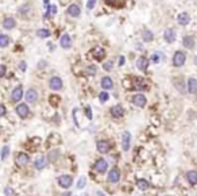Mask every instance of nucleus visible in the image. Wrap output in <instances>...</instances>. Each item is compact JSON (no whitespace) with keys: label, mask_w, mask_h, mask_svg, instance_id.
I'll return each mask as SVG.
<instances>
[{"label":"nucleus","mask_w":197,"mask_h":196,"mask_svg":"<svg viewBox=\"0 0 197 196\" xmlns=\"http://www.w3.org/2000/svg\"><path fill=\"white\" fill-rule=\"evenodd\" d=\"M185 61H186V55H185V53L182 52H175L174 55H173V65L174 66H182V65L185 64Z\"/></svg>","instance_id":"1"},{"label":"nucleus","mask_w":197,"mask_h":196,"mask_svg":"<svg viewBox=\"0 0 197 196\" xmlns=\"http://www.w3.org/2000/svg\"><path fill=\"white\" fill-rule=\"evenodd\" d=\"M57 181L62 188H70V187H72V183H73V179H72V176H69V174H62V176L58 177Z\"/></svg>","instance_id":"2"},{"label":"nucleus","mask_w":197,"mask_h":196,"mask_svg":"<svg viewBox=\"0 0 197 196\" xmlns=\"http://www.w3.org/2000/svg\"><path fill=\"white\" fill-rule=\"evenodd\" d=\"M62 85H64L62 80H61L60 77H57V76L51 77L50 81H49V87H50V89H53V91H60V89H62Z\"/></svg>","instance_id":"3"},{"label":"nucleus","mask_w":197,"mask_h":196,"mask_svg":"<svg viewBox=\"0 0 197 196\" xmlns=\"http://www.w3.org/2000/svg\"><path fill=\"white\" fill-rule=\"evenodd\" d=\"M16 114H18V115H19L22 119L27 118V116H29V114H30L29 106H27V104H24V103L18 104V106H16Z\"/></svg>","instance_id":"4"},{"label":"nucleus","mask_w":197,"mask_h":196,"mask_svg":"<svg viewBox=\"0 0 197 196\" xmlns=\"http://www.w3.org/2000/svg\"><path fill=\"white\" fill-rule=\"evenodd\" d=\"M132 103L137 107H145L147 103V99L145 95H142V93H137V95H134V97H132Z\"/></svg>","instance_id":"5"},{"label":"nucleus","mask_w":197,"mask_h":196,"mask_svg":"<svg viewBox=\"0 0 197 196\" xmlns=\"http://www.w3.org/2000/svg\"><path fill=\"white\" fill-rule=\"evenodd\" d=\"M130 145H131V134L128 131L123 133V137H122V146H123L124 151L130 150Z\"/></svg>","instance_id":"6"},{"label":"nucleus","mask_w":197,"mask_h":196,"mask_svg":"<svg viewBox=\"0 0 197 196\" xmlns=\"http://www.w3.org/2000/svg\"><path fill=\"white\" fill-rule=\"evenodd\" d=\"M68 15L72 16V18H78L80 14H81V8H80L77 4H70L69 7H68Z\"/></svg>","instance_id":"7"},{"label":"nucleus","mask_w":197,"mask_h":196,"mask_svg":"<svg viewBox=\"0 0 197 196\" xmlns=\"http://www.w3.org/2000/svg\"><path fill=\"white\" fill-rule=\"evenodd\" d=\"M22 96H23V87L18 85L11 93V100L12 102H19V100H22Z\"/></svg>","instance_id":"8"},{"label":"nucleus","mask_w":197,"mask_h":196,"mask_svg":"<svg viewBox=\"0 0 197 196\" xmlns=\"http://www.w3.org/2000/svg\"><path fill=\"white\" fill-rule=\"evenodd\" d=\"M119 179H120V170L118 168H112L108 173V180L111 183H118Z\"/></svg>","instance_id":"9"},{"label":"nucleus","mask_w":197,"mask_h":196,"mask_svg":"<svg viewBox=\"0 0 197 196\" xmlns=\"http://www.w3.org/2000/svg\"><path fill=\"white\" fill-rule=\"evenodd\" d=\"M96 148H97V151L98 153H101V154H105V153H108L109 150V143L107 141H98L96 143Z\"/></svg>","instance_id":"10"},{"label":"nucleus","mask_w":197,"mask_h":196,"mask_svg":"<svg viewBox=\"0 0 197 196\" xmlns=\"http://www.w3.org/2000/svg\"><path fill=\"white\" fill-rule=\"evenodd\" d=\"M163 38L168 43H173L175 41V31L173 29H166L163 32Z\"/></svg>","instance_id":"11"},{"label":"nucleus","mask_w":197,"mask_h":196,"mask_svg":"<svg viewBox=\"0 0 197 196\" xmlns=\"http://www.w3.org/2000/svg\"><path fill=\"white\" fill-rule=\"evenodd\" d=\"M26 100H27V103H35L37 100H38V92L35 89H29L26 92Z\"/></svg>","instance_id":"12"},{"label":"nucleus","mask_w":197,"mask_h":196,"mask_svg":"<svg viewBox=\"0 0 197 196\" xmlns=\"http://www.w3.org/2000/svg\"><path fill=\"white\" fill-rule=\"evenodd\" d=\"M60 45H61V48H64V49H70V48H72V39H70L69 34H64V35L61 37Z\"/></svg>","instance_id":"13"},{"label":"nucleus","mask_w":197,"mask_h":196,"mask_svg":"<svg viewBox=\"0 0 197 196\" xmlns=\"http://www.w3.org/2000/svg\"><path fill=\"white\" fill-rule=\"evenodd\" d=\"M95 168H96V170H97V172L103 173V172H105V170H107V168H108V164H107V161H105L104 158H98V160L96 161Z\"/></svg>","instance_id":"14"},{"label":"nucleus","mask_w":197,"mask_h":196,"mask_svg":"<svg viewBox=\"0 0 197 196\" xmlns=\"http://www.w3.org/2000/svg\"><path fill=\"white\" fill-rule=\"evenodd\" d=\"M177 20H178V24L186 26V24H189V22H191V16H189L188 12H181V14H178Z\"/></svg>","instance_id":"15"},{"label":"nucleus","mask_w":197,"mask_h":196,"mask_svg":"<svg viewBox=\"0 0 197 196\" xmlns=\"http://www.w3.org/2000/svg\"><path fill=\"white\" fill-rule=\"evenodd\" d=\"M111 115H112V118H115V119L122 118V116L124 115L123 107H122V106H114L111 108Z\"/></svg>","instance_id":"16"},{"label":"nucleus","mask_w":197,"mask_h":196,"mask_svg":"<svg viewBox=\"0 0 197 196\" xmlns=\"http://www.w3.org/2000/svg\"><path fill=\"white\" fill-rule=\"evenodd\" d=\"M137 68L139 69V71L145 72L147 68H149V60H147V58H145V57H139L137 60Z\"/></svg>","instance_id":"17"},{"label":"nucleus","mask_w":197,"mask_h":196,"mask_svg":"<svg viewBox=\"0 0 197 196\" xmlns=\"http://www.w3.org/2000/svg\"><path fill=\"white\" fill-rule=\"evenodd\" d=\"M93 57H95V60H97V61H101L103 58L105 57V50L103 48H100V46L95 48L93 49Z\"/></svg>","instance_id":"18"},{"label":"nucleus","mask_w":197,"mask_h":196,"mask_svg":"<svg viewBox=\"0 0 197 196\" xmlns=\"http://www.w3.org/2000/svg\"><path fill=\"white\" fill-rule=\"evenodd\" d=\"M35 168L37 169H43L46 165H47V157H45V156H39L37 160H35Z\"/></svg>","instance_id":"19"},{"label":"nucleus","mask_w":197,"mask_h":196,"mask_svg":"<svg viewBox=\"0 0 197 196\" xmlns=\"http://www.w3.org/2000/svg\"><path fill=\"white\" fill-rule=\"evenodd\" d=\"M101 87H103V89H112V87H114V81H112V79L108 77V76L103 77L101 79Z\"/></svg>","instance_id":"20"},{"label":"nucleus","mask_w":197,"mask_h":196,"mask_svg":"<svg viewBox=\"0 0 197 196\" xmlns=\"http://www.w3.org/2000/svg\"><path fill=\"white\" fill-rule=\"evenodd\" d=\"M16 161H18V165H20V166H24V165L29 164L30 158H29V156L24 154V153H19V154H18V157H16Z\"/></svg>","instance_id":"21"},{"label":"nucleus","mask_w":197,"mask_h":196,"mask_svg":"<svg viewBox=\"0 0 197 196\" xmlns=\"http://www.w3.org/2000/svg\"><path fill=\"white\" fill-rule=\"evenodd\" d=\"M182 45H184L186 49H193L194 48V39H193V37H191V35L184 37V38H182Z\"/></svg>","instance_id":"22"},{"label":"nucleus","mask_w":197,"mask_h":196,"mask_svg":"<svg viewBox=\"0 0 197 196\" xmlns=\"http://www.w3.org/2000/svg\"><path fill=\"white\" fill-rule=\"evenodd\" d=\"M15 24H16V22H15V19H14V18H6V19L3 20V27L6 30L14 29V27H15Z\"/></svg>","instance_id":"23"},{"label":"nucleus","mask_w":197,"mask_h":196,"mask_svg":"<svg viewBox=\"0 0 197 196\" xmlns=\"http://www.w3.org/2000/svg\"><path fill=\"white\" fill-rule=\"evenodd\" d=\"M188 91L191 93H194L197 91V80L194 77H191L188 81Z\"/></svg>","instance_id":"24"},{"label":"nucleus","mask_w":197,"mask_h":196,"mask_svg":"<svg viewBox=\"0 0 197 196\" xmlns=\"http://www.w3.org/2000/svg\"><path fill=\"white\" fill-rule=\"evenodd\" d=\"M186 179H188V181H189L192 185L197 184V172H196V170H191V172H188Z\"/></svg>","instance_id":"25"},{"label":"nucleus","mask_w":197,"mask_h":196,"mask_svg":"<svg viewBox=\"0 0 197 196\" xmlns=\"http://www.w3.org/2000/svg\"><path fill=\"white\" fill-rule=\"evenodd\" d=\"M142 39L145 42H151L154 39V34L153 31H150V30H143L142 32Z\"/></svg>","instance_id":"26"},{"label":"nucleus","mask_w":197,"mask_h":196,"mask_svg":"<svg viewBox=\"0 0 197 196\" xmlns=\"http://www.w3.org/2000/svg\"><path fill=\"white\" fill-rule=\"evenodd\" d=\"M10 37L8 35H6V34H1V35H0V46H1V48H7V46H8V43H10Z\"/></svg>","instance_id":"27"},{"label":"nucleus","mask_w":197,"mask_h":196,"mask_svg":"<svg viewBox=\"0 0 197 196\" xmlns=\"http://www.w3.org/2000/svg\"><path fill=\"white\" fill-rule=\"evenodd\" d=\"M37 35H38L39 38H49V37H50V31H49L47 29H39L38 31H37Z\"/></svg>","instance_id":"28"},{"label":"nucleus","mask_w":197,"mask_h":196,"mask_svg":"<svg viewBox=\"0 0 197 196\" xmlns=\"http://www.w3.org/2000/svg\"><path fill=\"white\" fill-rule=\"evenodd\" d=\"M138 188H139L140 191H146L147 188H149V183H147L146 180H139L138 181Z\"/></svg>","instance_id":"29"},{"label":"nucleus","mask_w":197,"mask_h":196,"mask_svg":"<svg viewBox=\"0 0 197 196\" xmlns=\"http://www.w3.org/2000/svg\"><path fill=\"white\" fill-rule=\"evenodd\" d=\"M98 99H100V102H101V103H105V102H107V100L109 99L108 92H105V91L100 92V95H98Z\"/></svg>","instance_id":"30"},{"label":"nucleus","mask_w":197,"mask_h":196,"mask_svg":"<svg viewBox=\"0 0 197 196\" xmlns=\"http://www.w3.org/2000/svg\"><path fill=\"white\" fill-rule=\"evenodd\" d=\"M8 153H10V148L8 146H3V149H1V161H6Z\"/></svg>","instance_id":"31"},{"label":"nucleus","mask_w":197,"mask_h":196,"mask_svg":"<svg viewBox=\"0 0 197 196\" xmlns=\"http://www.w3.org/2000/svg\"><path fill=\"white\" fill-rule=\"evenodd\" d=\"M85 73H86V74H91V76H93V74L96 73V66H95V65H89V66L86 68Z\"/></svg>","instance_id":"32"},{"label":"nucleus","mask_w":197,"mask_h":196,"mask_svg":"<svg viewBox=\"0 0 197 196\" xmlns=\"http://www.w3.org/2000/svg\"><path fill=\"white\" fill-rule=\"evenodd\" d=\"M112 66H114V62L112 61H108V62H105L104 65H103V68H104V71H112Z\"/></svg>","instance_id":"33"},{"label":"nucleus","mask_w":197,"mask_h":196,"mask_svg":"<svg viewBox=\"0 0 197 196\" xmlns=\"http://www.w3.org/2000/svg\"><path fill=\"white\" fill-rule=\"evenodd\" d=\"M85 181H86L85 177H81V179L78 180V184H77V188H80V190L84 188V187H85Z\"/></svg>","instance_id":"34"},{"label":"nucleus","mask_w":197,"mask_h":196,"mask_svg":"<svg viewBox=\"0 0 197 196\" xmlns=\"http://www.w3.org/2000/svg\"><path fill=\"white\" fill-rule=\"evenodd\" d=\"M96 6V0H88V3H86V8L89 10H93Z\"/></svg>","instance_id":"35"},{"label":"nucleus","mask_w":197,"mask_h":196,"mask_svg":"<svg viewBox=\"0 0 197 196\" xmlns=\"http://www.w3.org/2000/svg\"><path fill=\"white\" fill-rule=\"evenodd\" d=\"M4 193H6V195H14V190L12 188H11V187H6V190H4Z\"/></svg>","instance_id":"36"},{"label":"nucleus","mask_w":197,"mask_h":196,"mask_svg":"<svg viewBox=\"0 0 197 196\" xmlns=\"http://www.w3.org/2000/svg\"><path fill=\"white\" fill-rule=\"evenodd\" d=\"M19 69L22 72H24L26 69H27V65H26V62L24 61H22V62H19Z\"/></svg>","instance_id":"37"},{"label":"nucleus","mask_w":197,"mask_h":196,"mask_svg":"<svg viewBox=\"0 0 197 196\" xmlns=\"http://www.w3.org/2000/svg\"><path fill=\"white\" fill-rule=\"evenodd\" d=\"M85 112H86V115H88V119H92V111H91V107H86Z\"/></svg>","instance_id":"38"},{"label":"nucleus","mask_w":197,"mask_h":196,"mask_svg":"<svg viewBox=\"0 0 197 196\" xmlns=\"http://www.w3.org/2000/svg\"><path fill=\"white\" fill-rule=\"evenodd\" d=\"M151 61H153V62H158V61H159L158 53H155V54H153V57H151Z\"/></svg>","instance_id":"39"},{"label":"nucleus","mask_w":197,"mask_h":196,"mask_svg":"<svg viewBox=\"0 0 197 196\" xmlns=\"http://www.w3.org/2000/svg\"><path fill=\"white\" fill-rule=\"evenodd\" d=\"M1 73H0V76H1V77H4V76H6V66H4V65H1Z\"/></svg>","instance_id":"40"},{"label":"nucleus","mask_w":197,"mask_h":196,"mask_svg":"<svg viewBox=\"0 0 197 196\" xmlns=\"http://www.w3.org/2000/svg\"><path fill=\"white\" fill-rule=\"evenodd\" d=\"M0 110H1V112H0V115H1V116H4V115H6V107H4V106H0Z\"/></svg>","instance_id":"41"},{"label":"nucleus","mask_w":197,"mask_h":196,"mask_svg":"<svg viewBox=\"0 0 197 196\" xmlns=\"http://www.w3.org/2000/svg\"><path fill=\"white\" fill-rule=\"evenodd\" d=\"M119 65H120V66H122V65H124V57H123V55H120V58H119Z\"/></svg>","instance_id":"42"},{"label":"nucleus","mask_w":197,"mask_h":196,"mask_svg":"<svg viewBox=\"0 0 197 196\" xmlns=\"http://www.w3.org/2000/svg\"><path fill=\"white\" fill-rule=\"evenodd\" d=\"M43 1H45V6H46V7H49V6H50V3H49V0H43Z\"/></svg>","instance_id":"43"},{"label":"nucleus","mask_w":197,"mask_h":196,"mask_svg":"<svg viewBox=\"0 0 197 196\" xmlns=\"http://www.w3.org/2000/svg\"><path fill=\"white\" fill-rule=\"evenodd\" d=\"M97 196H105V195H104L103 192H100V191H98V192H97Z\"/></svg>","instance_id":"44"},{"label":"nucleus","mask_w":197,"mask_h":196,"mask_svg":"<svg viewBox=\"0 0 197 196\" xmlns=\"http://www.w3.org/2000/svg\"><path fill=\"white\" fill-rule=\"evenodd\" d=\"M64 196H70V193H65V195Z\"/></svg>","instance_id":"45"}]
</instances>
